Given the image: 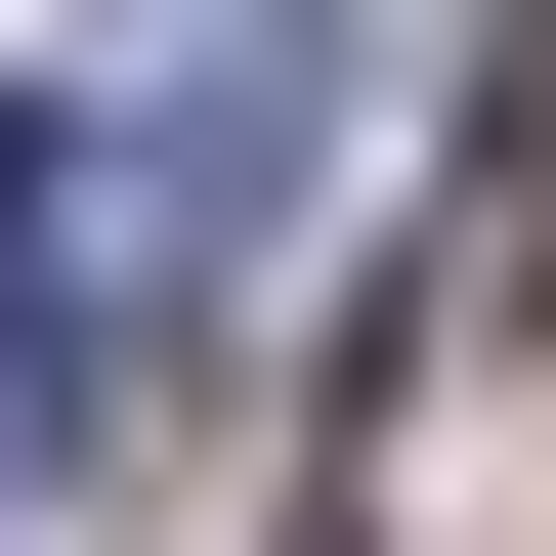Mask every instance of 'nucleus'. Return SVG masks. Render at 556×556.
<instances>
[{
	"label": "nucleus",
	"mask_w": 556,
	"mask_h": 556,
	"mask_svg": "<svg viewBox=\"0 0 556 556\" xmlns=\"http://www.w3.org/2000/svg\"><path fill=\"white\" fill-rule=\"evenodd\" d=\"M86 386H129V343H86V129L0 86V471H86Z\"/></svg>",
	"instance_id": "obj_1"
}]
</instances>
